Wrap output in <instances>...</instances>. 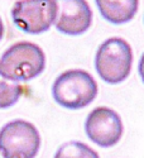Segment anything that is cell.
<instances>
[{
  "label": "cell",
  "mask_w": 144,
  "mask_h": 158,
  "mask_svg": "<svg viewBox=\"0 0 144 158\" xmlns=\"http://www.w3.org/2000/svg\"><path fill=\"white\" fill-rule=\"evenodd\" d=\"M23 94L20 82L10 80L0 70V109H8L15 105Z\"/></svg>",
  "instance_id": "obj_9"
},
{
  "label": "cell",
  "mask_w": 144,
  "mask_h": 158,
  "mask_svg": "<svg viewBox=\"0 0 144 158\" xmlns=\"http://www.w3.org/2000/svg\"><path fill=\"white\" fill-rule=\"evenodd\" d=\"M133 63L130 44L123 38L113 37L102 42L95 55V70L102 81L111 85L123 82Z\"/></svg>",
  "instance_id": "obj_3"
},
{
  "label": "cell",
  "mask_w": 144,
  "mask_h": 158,
  "mask_svg": "<svg viewBox=\"0 0 144 158\" xmlns=\"http://www.w3.org/2000/svg\"><path fill=\"white\" fill-rule=\"evenodd\" d=\"M46 69L43 49L32 42L11 44L0 57V70L17 82H27L39 76Z\"/></svg>",
  "instance_id": "obj_2"
},
{
  "label": "cell",
  "mask_w": 144,
  "mask_h": 158,
  "mask_svg": "<svg viewBox=\"0 0 144 158\" xmlns=\"http://www.w3.org/2000/svg\"><path fill=\"white\" fill-rule=\"evenodd\" d=\"M102 18L113 24L130 22L138 11L139 0H95Z\"/></svg>",
  "instance_id": "obj_8"
},
{
  "label": "cell",
  "mask_w": 144,
  "mask_h": 158,
  "mask_svg": "<svg viewBox=\"0 0 144 158\" xmlns=\"http://www.w3.org/2000/svg\"><path fill=\"white\" fill-rule=\"evenodd\" d=\"M138 72H139V76L142 78V81L144 84V53L142 55L140 60H139V64H138Z\"/></svg>",
  "instance_id": "obj_11"
},
{
  "label": "cell",
  "mask_w": 144,
  "mask_h": 158,
  "mask_svg": "<svg viewBox=\"0 0 144 158\" xmlns=\"http://www.w3.org/2000/svg\"><path fill=\"white\" fill-rule=\"evenodd\" d=\"M87 138L102 148H110L119 143L124 133L120 115L115 110L99 106L91 110L85 120Z\"/></svg>",
  "instance_id": "obj_6"
},
{
  "label": "cell",
  "mask_w": 144,
  "mask_h": 158,
  "mask_svg": "<svg viewBox=\"0 0 144 158\" xmlns=\"http://www.w3.org/2000/svg\"><path fill=\"white\" fill-rule=\"evenodd\" d=\"M95 78L84 70H68L57 76L52 85V96L62 108L78 110L86 108L97 96Z\"/></svg>",
  "instance_id": "obj_1"
},
{
  "label": "cell",
  "mask_w": 144,
  "mask_h": 158,
  "mask_svg": "<svg viewBox=\"0 0 144 158\" xmlns=\"http://www.w3.org/2000/svg\"><path fill=\"white\" fill-rule=\"evenodd\" d=\"M39 148V131L27 120H11L0 129V154L3 158H34Z\"/></svg>",
  "instance_id": "obj_4"
},
{
  "label": "cell",
  "mask_w": 144,
  "mask_h": 158,
  "mask_svg": "<svg viewBox=\"0 0 144 158\" xmlns=\"http://www.w3.org/2000/svg\"><path fill=\"white\" fill-rule=\"evenodd\" d=\"M55 0H18L11 6V20L15 27L28 34L47 32L56 20Z\"/></svg>",
  "instance_id": "obj_5"
},
{
  "label": "cell",
  "mask_w": 144,
  "mask_h": 158,
  "mask_svg": "<svg viewBox=\"0 0 144 158\" xmlns=\"http://www.w3.org/2000/svg\"><path fill=\"white\" fill-rule=\"evenodd\" d=\"M3 35H4V24H3L2 18H0V41L3 39Z\"/></svg>",
  "instance_id": "obj_12"
},
{
  "label": "cell",
  "mask_w": 144,
  "mask_h": 158,
  "mask_svg": "<svg viewBox=\"0 0 144 158\" xmlns=\"http://www.w3.org/2000/svg\"><path fill=\"white\" fill-rule=\"evenodd\" d=\"M53 158H100V157L99 153L91 147H88L87 144L78 140H71L63 143L55 153Z\"/></svg>",
  "instance_id": "obj_10"
},
{
  "label": "cell",
  "mask_w": 144,
  "mask_h": 158,
  "mask_svg": "<svg viewBox=\"0 0 144 158\" xmlns=\"http://www.w3.org/2000/svg\"><path fill=\"white\" fill-rule=\"evenodd\" d=\"M57 13L55 27L67 35L85 33L93 23V10L86 0H55Z\"/></svg>",
  "instance_id": "obj_7"
}]
</instances>
